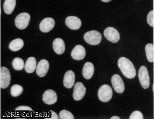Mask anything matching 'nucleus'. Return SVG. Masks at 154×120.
I'll use <instances>...</instances> for the list:
<instances>
[{"label":"nucleus","instance_id":"obj_9","mask_svg":"<svg viewBox=\"0 0 154 120\" xmlns=\"http://www.w3.org/2000/svg\"><path fill=\"white\" fill-rule=\"evenodd\" d=\"M112 85L115 91L119 93H122L125 90L124 83L119 74H116L112 77Z\"/></svg>","mask_w":154,"mask_h":120},{"label":"nucleus","instance_id":"obj_31","mask_svg":"<svg viewBox=\"0 0 154 120\" xmlns=\"http://www.w3.org/2000/svg\"><path fill=\"white\" fill-rule=\"evenodd\" d=\"M0 87H1V85H0Z\"/></svg>","mask_w":154,"mask_h":120},{"label":"nucleus","instance_id":"obj_25","mask_svg":"<svg viewBox=\"0 0 154 120\" xmlns=\"http://www.w3.org/2000/svg\"><path fill=\"white\" fill-rule=\"evenodd\" d=\"M129 119L143 120V115L141 112L138 110H136L131 114Z\"/></svg>","mask_w":154,"mask_h":120},{"label":"nucleus","instance_id":"obj_17","mask_svg":"<svg viewBox=\"0 0 154 120\" xmlns=\"http://www.w3.org/2000/svg\"><path fill=\"white\" fill-rule=\"evenodd\" d=\"M53 47L54 51L57 54H62L65 52V43L62 39H56L53 41Z\"/></svg>","mask_w":154,"mask_h":120},{"label":"nucleus","instance_id":"obj_26","mask_svg":"<svg viewBox=\"0 0 154 120\" xmlns=\"http://www.w3.org/2000/svg\"><path fill=\"white\" fill-rule=\"evenodd\" d=\"M154 12L153 10H152L148 13L147 18L148 24L152 27H154Z\"/></svg>","mask_w":154,"mask_h":120},{"label":"nucleus","instance_id":"obj_1","mask_svg":"<svg viewBox=\"0 0 154 120\" xmlns=\"http://www.w3.org/2000/svg\"><path fill=\"white\" fill-rule=\"evenodd\" d=\"M118 65L122 74L128 79H133L136 76V71L131 60L124 57L120 58Z\"/></svg>","mask_w":154,"mask_h":120},{"label":"nucleus","instance_id":"obj_27","mask_svg":"<svg viewBox=\"0 0 154 120\" xmlns=\"http://www.w3.org/2000/svg\"><path fill=\"white\" fill-rule=\"evenodd\" d=\"M15 110H30V111H33V110L29 106H21L18 107L15 109Z\"/></svg>","mask_w":154,"mask_h":120},{"label":"nucleus","instance_id":"obj_4","mask_svg":"<svg viewBox=\"0 0 154 120\" xmlns=\"http://www.w3.org/2000/svg\"><path fill=\"white\" fill-rule=\"evenodd\" d=\"M30 16L26 12L20 13L16 18L15 25L18 29L23 30L27 28L30 22Z\"/></svg>","mask_w":154,"mask_h":120},{"label":"nucleus","instance_id":"obj_15","mask_svg":"<svg viewBox=\"0 0 154 120\" xmlns=\"http://www.w3.org/2000/svg\"><path fill=\"white\" fill-rule=\"evenodd\" d=\"M75 74L73 71L71 70L67 71L64 75L63 78L64 87L68 89L71 88L75 84Z\"/></svg>","mask_w":154,"mask_h":120},{"label":"nucleus","instance_id":"obj_6","mask_svg":"<svg viewBox=\"0 0 154 120\" xmlns=\"http://www.w3.org/2000/svg\"><path fill=\"white\" fill-rule=\"evenodd\" d=\"M10 71L7 68L2 67L0 70V85L2 89H5L9 86L11 82Z\"/></svg>","mask_w":154,"mask_h":120},{"label":"nucleus","instance_id":"obj_7","mask_svg":"<svg viewBox=\"0 0 154 120\" xmlns=\"http://www.w3.org/2000/svg\"><path fill=\"white\" fill-rule=\"evenodd\" d=\"M103 34L107 40L112 43H117L120 39L119 33L113 27H107L104 30Z\"/></svg>","mask_w":154,"mask_h":120},{"label":"nucleus","instance_id":"obj_10","mask_svg":"<svg viewBox=\"0 0 154 120\" xmlns=\"http://www.w3.org/2000/svg\"><path fill=\"white\" fill-rule=\"evenodd\" d=\"M42 100L46 104H54L57 101V93L52 90H48L43 95Z\"/></svg>","mask_w":154,"mask_h":120},{"label":"nucleus","instance_id":"obj_5","mask_svg":"<svg viewBox=\"0 0 154 120\" xmlns=\"http://www.w3.org/2000/svg\"><path fill=\"white\" fill-rule=\"evenodd\" d=\"M138 77L140 84L144 89H147L150 86V77L147 67L141 66L138 72Z\"/></svg>","mask_w":154,"mask_h":120},{"label":"nucleus","instance_id":"obj_22","mask_svg":"<svg viewBox=\"0 0 154 120\" xmlns=\"http://www.w3.org/2000/svg\"><path fill=\"white\" fill-rule=\"evenodd\" d=\"M12 67L16 70H22L24 67V62L23 59L19 57H16L12 62Z\"/></svg>","mask_w":154,"mask_h":120},{"label":"nucleus","instance_id":"obj_11","mask_svg":"<svg viewBox=\"0 0 154 120\" xmlns=\"http://www.w3.org/2000/svg\"><path fill=\"white\" fill-rule=\"evenodd\" d=\"M55 25V21L52 18H46L41 22L39 28L43 33H47L53 29Z\"/></svg>","mask_w":154,"mask_h":120},{"label":"nucleus","instance_id":"obj_28","mask_svg":"<svg viewBox=\"0 0 154 120\" xmlns=\"http://www.w3.org/2000/svg\"><path fill=\"white\" fill-rule=\"evenodd\" d=\"M50 112H51V119H59V116H58L57 113H55L54 111H52V110L50 111Z\"/></svg>","mask_w":154,"mask_h":120},{"label":"nucleus","instance_id":"obj_20","mask_svg":"<svg viewBox=\"0 0 154 120\" xmlns=\"http://www.w3.org/2000/svg\"><path fill=\"white\" fill-rule=\"evenodd\" d=\"M24 46V41L21 39L18 38L12 40L9 45V48L11 51L17 52L20 50Z\"/></svg>","mask_w":154,"mask_h":120},{"label":"nucleus","instance_id":"obj_24","mask_svg":"<svg viewBox=\"0 0 154 120\" xmlns=\"http://www.w3.org/2000/svg\"><path fill=\"white\" fill-rule=\"evenodd\" d=\"M60 119H74V115L68 110H63L60 112Z\"/></svg>","mask_w":154,"mask_h":120},{"label":"nucleus","instance_id":"obj_12","mask_svg":"<svg viewBox=\"0 0 154 120\" xmlns=\"http://www.w3.org/2000/svg\"><path fill=\"white\" fill-rule=\"evenodd\" d=\"M49 64L48 61L43 59L39 61L36 67V73L40 77H44L49 70Z\"/></svg>","mask_w":154,"mask_h":120},{"label":"nucleus","instance_id":"obj_3","mask_svg":"<svg viewBox=\"0 0 154 120\" xmlns=\"http://www.w3.org/2000/svg\"><path fill=\"white\" fill-rule=\"evenodd\" d=\"M112 96V90L110 86L104 84L101 86L98 92V96L101 101L107 102L111 100Z\"/></svg>","mask_w":154,"mask_h":120},{"label":"nucleus","instance_id":"obj_19","mask_svg":"<svg viewBox=\"0 0 154 120\" xmlns=\"http://www.w3.org/2000/svg\"><path fill=\"white\" fill-rule=\"evenodd\" d=\"M16 0H5L4 3L3 8L4 12L7 15L12 14L16 7Z\"/></svg>","mask_w":154,"mask_h":120},{"label":"nucleus","instance_id":"obj_2","mask_svg":"<svg viewBox=\"0 0 154 120\" xmlns=\"http://www.w3.org/2000/svg\"><path fill=\"white\" fill-rule=\"evenodd\" d=\"M102 36L99 32L95 30L89 31L84 35V39L87 43L92 46L98 45L101 41Z\"/></svg>","mask_w":154,"mask_h":120},{"label":"nucleus","instance_id":"obj_14","mask_svg":"<svg viewBox=\"0 0 154 120\" xmlns=\"http://www.w3.org/2000/svg\"><path fill=\"white\" fill-rule=\"evenodd\" d=\"M86 55V51L83 46L77 45L74 47L71 53V56L76 60H81L84 59Z\"/></svg>","mask_w":154,"mask_h":120},{"label":"nucleus","instance_id":"obj_8","mask_svg":"<svg viewBox=\"0 0 154 120\" xmlns=\"http://www.w3.org/2000/svg\"><path fill=\"white\" fill-rule=\"evenodd\" d=\"M86 88L81 82H77L75 84L73 97L74 100L79 101L82 100L86 93Z\"/></svg>","mask_w":154,"mask_h":120},{"label":"nucleus","instance_id":"obj_18","mask_svg":"<svg viewBox=\"0 0 154 120\" xmlns=\"http://www.w3.org/2000/svg\"><path fill=\"white\" fill-rule=\"evenodd\" d=\"M37 67V61L34 57L28 58L24 65L26 72L28 73H32Z\"/></svg>","mask_w":154,"mask_h":120},{"label":"nucleus","instance_id":"obj_16","mask_svg":"<svg viewBox=\"0 0 154 120\" xmlns=\"http://www.w3.org/2000/svg\"><path fill=\"white\" fill-rule=\"evenodd\" d=\"M94 72V67L91 62H87L84 65L82 69V75L86 80H89L92 78Z\"/></svg>","mask_w":154,"mask_h":120},{"label":"nucleus","instance_id":"obj_23","mask_svg":"<svg viewBox=\"0 0 154 120\" xmlns=\"http://www.w3.org/2000/svg\"><path fill=\"white\" fill-rule=\"evenodd\" d=\"M23 91V88L18 84H14L11 87L10 93L13 97H17L20 95Z\"/></svg>","mask_w":154,"mask_h":120},{"label":"nucleus","instance_id":"obj_29","mask_svg":"<svg viewBox=\"0 0 154 120\" xmlns=\"http://www.w3.org/2000/svg\"><path fill=\"white\" fill-rule=\"evenodd\" d=\"M110 120H120L121 119L120 118V117H118V116H113V117H112L111 119H110Z\"/></svg>","mask_w":154,"mask_h":120},{"label":"nucleus","instance_id":"obj_30","mask_svg":"<svg viewBox=\"0 0 154 120\" xmlns=\"http://www.w3.org/2000/svg\"><path fill=\"white\" fill-rule=\"evenodd\" d=\"M102 2H109L111 1L112 0H101Z\"/></svg>","mask_w":154,"mask_h":120},{"label":"nucleus","instance_id":"obj_13","mask_svg":"<svg viewBox=\"0 0 154 120\" xmlns=\"http://www.w3.org/2000/svg\"><path fill=\"white\" fill-rule=\"evenodd\" d=\"M65 23L67 27L72 30H78L81 28L82 21L77 17L74 16L67 17L66 19Z\"/></svg>","mask_w":154,"mask_h":120},{"label":"nucleus","instance_id":"obj_21","mask_svg":"<svg viewBox=\"0 0 154 120\" xmlns=\"http://www.w3.org/2000/svg\"><path fill=\"white\" fill-rule=\"evenodd\" d=\"M145 52L147 59L150 63L154 61V48L153 44L148 43L145 46Z\"/></svg>","mask_w":154,"mask_h":120}]
</instances>
